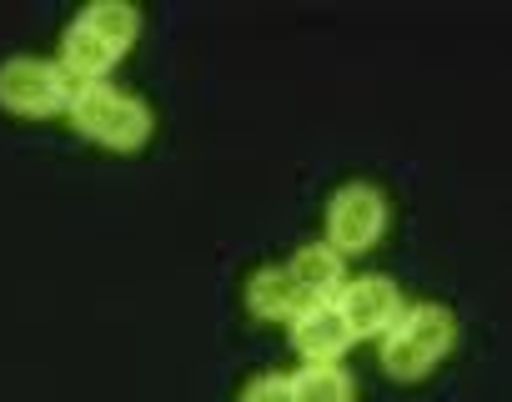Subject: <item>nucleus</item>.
I'll return each instance as SVG.
<instances>
[{
    "instance_id": "obj_8",
    "label": "nucleus",
    "mask_w": 512,
    "mask_h": 402,
    "mask_svg": "<svg viewBox=\"0 0 512 402\" xmlns=\"http://www.w3.org/2000/svg\"><path fill=\"white\" fill-rule=\"evenodd\" d=\"M287 272L297 277V287L307 292V302H337V292L347 287V257L332 252L327 242H307L287 262Z\"/></svg>"
},
{
    "instance_id": "obj_7",
    "label": "nucleus",
    "mask_w": 512,
    "mask_h": 402,
    "mask_svg": "<svg viewBox=\"0 0 512 402\" xmlns=\"http://www.w3.org/2000/svg\"><path fill=\"white\" fill-rule=\"evenodd\" d=\"M287 327H292V347L302 357H312V362H337L357 342L352 327H347V317L337 312V302H307Z\"/></svg>"
},
{
    "instance_id": "obj_10",
    "label": "nucleus",
    "mask_w": 512,
    "mask_h": 402,
    "mask_svg": "<svg viewBox=\"0 0 512 402\" xmlns=\"http://www.w3.org/2000/svg\"><path fill=\"white\" fill-rule=\"evenodd\" d=\"M292 402H357V377L337 362H312L292 372Z\"/></svg>"
},
{
    "instance_id": "obj_4",
    "label": "nucleus",
    "mask_w": 512,
    "mask_h": 402,
    "mask_svg": "<svg viewBox=\"0 0 512 402\" xmlns=\"http://www.w3.org/2000/svg\"><path fill=\"white\" fill-rule=\"evenodd\" d=\"M81 81L46 56H11L0 66V106L16 111V116H56L71 111Z\"/></svg>"
},
{
    "instance_id": "obj_1",
    "label": "nucleus",
    "mask_w": 512,
    "mask_h": 402,
    "mask_svg": "<svg viewBox=\"0 0 512 402\" xmlns=\"http://www.w3.org/2000/svg\"><path fill=\"white\" fill-rule=\"evenodd\" d=\"M141 36V11L126 6V0H101V6H86L71 26H66V41H61V66L91 86L101 81L126 51L131 41Z\"/></svg>"
},
{
    "instance_id": "obj_3",
    "label": "nucleus",
    "mask_w": 512,
    "mask_h": 402,
    "mask_svg": "<svg viewBox=\"0 0 512 402\" xmlns=\"http://www.w3.org/2000/svg\"><path fill=\"white\" fill-rule=\"evenodd\" d=\"M66 116H71V126H76L86 141H101V146H111V151H136V146H146V141H151V126H156V121H151V106H146L141 96L116 91V86H106V81L81 86Z\"/></svg>"
},
{
    "instance_id": "obj_9",
    "label": "nucleus",
    "mask_w": 512,
    "mask_h": 402,
    "mask_svg": "<svg viewBox=\"0 0 512 402\" xmlns=\"http://www.w3.org/2000/svg\"><path fill=\"white\" fill-rule=\"evenodd\" d=\"M246 307L267 322H292L307 307V292L297 287V277L287 267H262L246 277Z\"/></svg>"
},
{
    "instance_id": "obj_11",
    "label": "nucleus",
    "mask_w": 512,
    "mask_h": 402,
    "mask_svg": "<svg viewBox=\"0 0 512 402\" xmlns=\"http://www.w3.org/2000/svg\"><path fill=\"white\" fill-rule=\"evenodd\" d=\"M236 402H292V377L262 372V377H251V382L236 392Z\"/></svg>"
},
{
    "instance_id": "obj_5",
    "label": "nucleus",
    "mask_w": 512,
    "mask_h": 402,
    "mask_svg": "<svg viewBox=\"0 0 512 402\" xmlns=\"http://www.w3.org/2000/svg\"><path fill=\"white\" fill-rule=\"evenodd\" d=\"M387 232V196L372 181H347L327 201V247L342 257L367 252Z\"/></svg>"
},
{
    "instance_id": "obj_6",
    "label": "nucleus",
    "mask_w": 512,
    "mask_h": 402,
    "mask_svg": "<svg viewBox=\"0 0 512 402\" xmlns=\"http://www.w3.org/2000/svg\"><path fill=\"white\" fill-rule=\"evenodd\" d=\"M402 292H397V282L392 277H347V287L337 292V312L347 317V327H352V337L362 342V337H387L392 332V322L402 317Z\"/></svg>"
},
{
    "instance_id": "obj_2",
    "label": "nucleus",
    "mask_w": 512,
    "mask_h": 402,
    "mask_svg": "<svg viewBox=\"0 0 512 402\" xmlns=\"http://www.w3.org/2000/svg\"><path fill=\"white\" fill-rule=\"evenodd\" d=\"M457 342V317L442 302H417L402 307V317L392 322V332L382 337V372L397 382H417L427 377Z\"/></svg>"
}]
</instances>
